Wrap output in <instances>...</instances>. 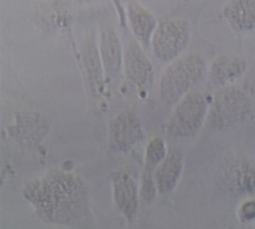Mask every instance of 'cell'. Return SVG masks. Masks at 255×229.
<instances>
[{
  "label": "cell",
  "instance_id": "cell-16",
  "mask_svg": "<svg viewBox=\"0 0 255 229\" xmlns=\"http://www.w3.org/2000/svg\"><path fill=\"white\" fill-rule=\"evenodd\" d=\"M84 61L91 82L95 85H99L102 79V62H101V58L93 37H89L86 41Z\"/></svg>",
  "mask_w": 255,
  "mask_h": 229
},
{
  "label": "cell",
  "instance_id": "cell-12",
  "mask_svg": "<svg viewBox=\"0 0 255 229\" xmlns=\"http://www.w3.org/2000/svg\"><path fill=\"white\" fill-rule=\"evenodd\" d=\"M183 164L182 151L178 148L170 150L155 172V184L161 194L170 193L174 190L181 175Z\"/></svg>",
  "mask_w": 255,
  "mask_h": 229
},
{
  "label": "cell",
  "instance_id": "cell-1",
  "mask_svg": "<svg viewBox=\"0 0 255 229\" xmlns=\"http://www.w3.org/2000/svg\"><path fill=\"white\" fill-rule=\"evenodd\" d=\"M26 196L42 214L53 220L67 221L83 201L80 184L69 175L55 174L28 187Z\"/></svg>",
  "mask_w": 255,
  "mask_h": 229
},
{
  "label": "cell",
  "instance_id": "cell-14",
  "mask_svg": "<svg viewBox=\"0 0 255 229\" xmlns=\"http://www.w3.org/2000/svg\"><path fill=\"white\" fill-rule=\"evenodd\" d=\"M128 15L135 37L143 46H147L157 26L154 16L145 7L134 1L128 4Z\"/></svg>",
  "mask_w": 255,
  "mask_h": 229
},
{
  "label": "cell",
  "instance_id": "cell-11",
  "mask_svg": "<svg viewBox=\"0 0 255 229\" xmlns=\"http://www.w3.org/2000/svg\"><path fill=\"white\" fill-rule=\"evenodd\" d=\"M125 64L128 78L138 88H147L151 83L153 67L136 43H131L128 46L125 53Z\"/></svg>",
  "mask_w": 255,
  "mask_h": 229
},
{
  "label": "cell",
  "instance_id": "cell-10",
  "mask_svg": "<svg viewBox=\"0 0 255 229\" xmlns=\"http://www.w3.org/2000/svg\"><path fill=\"white\" fill-rule=\"evenodd\" d=\"M113 181L116 205L128 220H132L138 208L136 185L130 175L125 172L113 174Z\"/></svg>",
  "mask_w": 255,
  "mask_h": 229
},
{
  "label": "cell",
  "instance_id": "cell-17",
  "mask_svg": "<svg viewBox=\"0 0 255 229\" xmlns=\"http://www.w3.org/2000/svg\"><path fill=\"white\" fill-rule=\"evenodd\" d=\"M241 215L245 220H251L255 218V202H248L242 206Z\"/></svg>",
  "mask_w": 255,
  "mask_h": 229
},
{
  "label": "cell",
  "instance_id": "cell-2",
  "mask_svg": "<svg viewBox=\"0 0 255 229\" xmlns=\"http://www.w3.org/2000/svg\"><path fill=\"white\" fill-rule=\"evenodd\" d=\"M206 68L205 59L196 52L174 60L161 79L160 96L164 103L175 104L192 92L204 77Z\"/></svg>",
  "mask_w": 255,
  "mask_h": 229
},
{
  "label": "cell",
  "instance_id": "cell-6",
  "mask_svg": "<svg viewBox=\"0 0 255 229\" xmlns=\"http://www.w3.org/2000/svg\"><path fill=\"white\" fill-rule=\"evenodd\" d=\"M225 187L234 194L246 196L255 191V166L244 157L231 159L222 171Z\"/></svg>",
  "mask_w": 255,
  "mask_h": 229
},
{
  "label": "cell",
  "instance_id": "cell-7",
  "mask_svg": "<svg viewBox=\"0 0 255 229\" xmlns=\"http://www.w3.org/2000/svg\"><path fill=\"white\" fill-rule=\"evenodd\" d=\"M247 70V62L238 55L233 54L216 57L209 70L210 83L213 86H229L240 79Z\"/></svg>",
  "mask_w": 255,
  "mask_h": 229
},
{
  "label": "cell",
  "instance_id": "cell-13",
  "mask_svg": "<svg viewBox=\"0 0 255 229\" xmlns=\"http://www.w3.org/2000/svg\"><path fill=\"white\" fill-rule=\"evenodd\" d=\"M165 143L161 138L155 137L150 140L146 150L145 166L142 178V193L144 197L154 196L156 184L153 173L166 157Z\"/></svg>",
  "mask_w": 255,
  "mask_h": 229
},
{
  "label": "cell",
  "instance_id": "cell-5",
  "mask_svg": "<svg viewBox=\"0 0 255 229\" xmlns=\"http://www.w3.org/2000/svg\"><path fill=\"white\" fill-rule=\"evenodd\" d=\"M249 100L237 87H223L218 92L210 112V120L217 127H228L241 122L249 111Z\"/></svg>",
  "mask_w": 255,
  "mask_h": 229
},
{
  "label": "cell",
  "instance_id": "cell-4",
  "mask_svg": "<svg viewBox=\"0 0 255 229\" xmlns=\"http://www.w3.org/2000/svg\"><path fill=\"white\" fill-rule=\"evenodd\" d=\"M207 103L202 94L190 92L177 103L168 124V131L178 138L190 137L201 128L207 115Z\"/></svg>",
  "mask_w": 255,
  "mask_h": 229
},
{
  "label": "cell",
  "instance_id": "cell-8",
  "mask_svg": "<svg viewBox=\"0 0 255 229\" xmlns=\"http://www.w3.org/2000/svg\"><path fill=\"white\" fill-rule=\"evenodd\" d=\"M110 132L113 145L120 151L131 149L142 136L139 120L131 112L118 115L112 123Z\"/></svg>",
  "mask_w": 255,
  "mask_h": 229
},
{
  "label": "cell",
  "instance_id": "cell-15",
  "mask_svg": "<svg viewBox=\"0 0 255 229\" xmlns=\"http://www.w3.org/2000/svg\"><path fill=\"white\" fill-rule=\"evenodd\" d=\"M101 61L106 73L115 76L119 73L122 66V55L120 42L113 28H106L101 34Z\"/></svg>",
  "mask_w": 255,
  "mask_h": 229
},
{
  "label": "cell",
  "instance_id": "cell-18",
  "mask_svg": "<svg viewBox=\"0 0 255 229\" xmlns=\"http://www.w3.org/2000/svg\"><path fill=\"white\" fill-rule=\"evenodd\" d=\"M114 1L115 5L117 9L118 13H119V17H120L121 22L122 25H125V12H124L123 7L121 4L120 0H113Z\"/></svg>",
  "mask_w": 255,
  "mask_h": 229
},
{
  "label": "cell",
  "instance_id": "cell-9",
  "mask_svg": "<svg viewBox=\"0 0 255 229\" xmlns=\"http://www.w3.org/2000/svg\"><path fill=\"white\" fill-rule=\"evenodd\" d=\"M222 13L235 31H255V0H229L224 5Z\"/></svg>",
  "mask_w": 255,
  "mask_h": 229
},
{
  "label": "cell",
  "instance_id": "cell-3",
  "mask_svg": "<svg viewBox=\"0 0 255 229\" xmlns=\"http://www.w3.org/2000/svg\"><path fill=\"white\" fill-rule=\"evenodd\" d=\"M190 37V26L186 19L175 17L162 21L152 37L153 53L164 62L173 61L187 47Z\"/></svg>",
  "mask_w": 255,
  "mask_h": 229
}]
</instances>
